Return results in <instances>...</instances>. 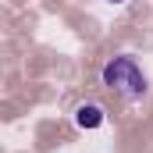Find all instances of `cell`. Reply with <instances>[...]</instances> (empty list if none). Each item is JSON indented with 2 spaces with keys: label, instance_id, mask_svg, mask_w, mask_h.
Returning a JSON list of instances; mask_svg holds the SVG:
<instances>
[{
  "label": "cell",
  "instance_id": "obj_3",
  "mask_svg": "<svg viewBox=\"0 0 153 153\" xmlns=\"http://www.w3.org/2000/svg\"><path fill=\"white\" fill-rule=\"evenodd\" d=\"M107 4H125V0H107Z\"/></svg>",
  "mask_w": 153,
  "mask_h": 153
},
{
  "label": "cell",
  "instance_id": "obj_2",
  "mask_svg": "<svg viewBox=\"0 0 153 153\" xmlns=\"http://www.w3.org/2000/svg\"><path fill=\"white\" fill-rule=\"evenodd\" d=\"M107 121V111L100 107V103H78L75 107V125L82 132H93V128H100Z\"/></svg>",
  "mask_w": 153,
  "mask_h": 153
},
{
  "label": "cell",
  "instance_id": "obj_1",
  "mask_svg": "<svg viewBox=\"0 0 153 153\" xmlns=\"http://www.w3.org/2000/svg\"><path fill=\"white\" fill-rule=\"evenodd\" d=\"M100 82H103V89H111V93L121 96L125 103L143 100V96H146V89H150L146 71H143V68H139V61H135V57H128V53L111 57V61L103 64V71H100Z\"/></svg>",
  "mask_w": 153,
  "mask_h": 153
}]
</instances>
